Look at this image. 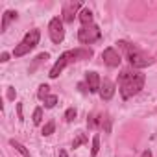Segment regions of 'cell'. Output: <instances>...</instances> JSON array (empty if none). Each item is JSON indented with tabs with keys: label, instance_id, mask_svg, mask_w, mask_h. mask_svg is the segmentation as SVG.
<instances>
[{
	"label": "cell",
	"instance_id": "d6986e66",
	"mask_svg": "<svg viewBox=\"0 0 157 157\" xmlns=\"http://www.w3.org/2000/svg\"><path fill=\"white\" fill-rule=\"evenodd\" d=\"M56 104H57V96H56V94H50V96L44 100V107H46V109H52Z\"/></svg>",
	"mask_w": 157,
	"mask_h": 157
},
{
	"label": "cell",
	"instance_id": "4fadbf2b",
	"mask_svg": "<svg viewBox=\"0 0 157 157\" xmlns=\"http://www.w3.org/2000/svg\"><path fill=\"white\" fill-rule=\"evenodd\" d=\"M85 142H87V135H85V133H78L76 139L72 140V148H80V146L85 144Z\"/></svg>",
	"mask_w": 157,
	"mask_h": 157
},
{
	"label": "cell",
	"instance_id": "2e32d148",
	"mask_svg": "<svg viewBox=\"0 0 157 157\" xmlns=\"http://www.w3.org/2000/svg\"><path fill=\"white\" fill-rule=\"evenodd\" d=\"M37 96H39L41 100H46V98L50 96V87H48V85H41V87H39V93H37Z\"/></svg>",
	"mask_w": 157,
	"mask_h": 157
},
{
	"label": "cell",
	"instance_id": "cb8c5ba5",
	"mask_svg": "<svg viewBox=\"0 0 157 157\" xmlns=\"http://www.w3.org/2000/svg\"><path fill=\"white\" fill-rule=\"evenodd\" d=\"M8 59H10V54H8V52H2V56H0V61H2V63H6Z\"/></svg>",
	"mask_w": 157,
	"mask_h": 157
},
{
	"label": "cell",
	"instance_id": "7402d4cb",
	"mask_svg": "<svg viewBox=\"0 0 157 157\" xmlns=\"http://www.w3.org/2000/svg\"><path fill=\"white\" fill-rule=\"evenodd\" d=\"M74 118H76V109H74V107H68L67 113H65V120H67V122H72Z\"/></svg>",
	"mask_w": 157,
	"mask_h": 157
},
{
	"label": "cell",
	"instance_id": "7c38bea8",
	"mask_svg": "<svg viewBox=\"0 0 157 157\" xmlns=\"http://www.w3.org/2000/svg\"><path fill=\"white\" fill-rule=\"evenodd\" d=\"M80 21H82V24L83 26H89V24H93V11L91 10H82L80 11Z\"/></svg>",
	"mask_w": 157,
	"mask_h": 157
},
{
	"label": "cell",
	"instance_id": "6da1fadb",
	"mask_svg": "<svg viewBox=\"0 0 157 157\" xmlns=\"http://www.w3.org/2000/svg\"><path fill=\"white\" fill-rule=\"evenodd\" d=\"M144 82L146 78L142 72H137V70H131V68H126L120 72L118 76V91L122 94L124 100L135 96L142 87H144Z\"/></svg>",
	"mask_w": 157,
	"mask_h": 157
},
{
	"label": "cell",
	"instance_id": "8fae6325",
	"mask_svg": "<svg viewBox=\"0 0 157 157\" xmlns=\"http://www.w3.org/2000/svg\"><path fill=\"white\" fill-rule=\"evenodd\" d=\"M17 19V11H6L4 15H2V32H6L8 30V26H10V22L11 21H15Z\"/></svg>",
	"mask_w": 157,
	"mask_h": 157
},
{
	"label": "cell",
	"instance_id": "52a82bcc",
	"mask_svg": "<svg viewBox=\"0 0 157 157\" xmlns=\"http://www.w3.org/2000/svg\"><path fill=\"white\" fill-rule=\"evenodd\" d=\"M102 59L107 67H118L120 61H122V56L118 54L117 48H105L104 54H102Z\"/></svg>",
	"mask_w": 157,
	"mask_h": 157
},
{
	"label": "cell",
	"instance_id": "4316f807",
	"mask_svg": "<svg viewBox=\"0 0 157 157\" xmlns=\"http://www.w3.org/2000/svg\"><path fill=\"white\" fill-rule=\"evenodd\" d=\"M59 157H68V155H67V151H65V150H59Z\"/></svg>",
	"mask_w": 157,
	"mask_h": 157
},
{
	"label": "cell",
	"instance_id": "603a6c76",
	"mask_svg": "<svg viewBox=\"0 0 157 157\" xmlns=\"http://www.w3.org/2000/svg\"><path fill=\"white\" fill-rule=\"evenodd\" d=\"M8 98H10V100H13V98H15V89H13V87H10V89H8Z\"/></svg>",
	"mask_w": 157,
	"mask_h": 157
},
{
	"label": "cell",
	"instance_id": "44dd1931",
	"mask_svg": "<svg viewBox=\"0 0 157 157\" xmlns=\"http://www.w3.org/2000/svg\"><path fill=\"white\" fill-rule=\"evenodd\" d=\"M54 129H56V122H48V124H44V128H43V135H52Z\"/></svg>",
	"mask_w": 157,
	"mask_h": 157
},
{
	"label": "cell",
	"instance_id": "ffe728a7",
	"mask_svg": "<svg viewBox=\"0 0 157 157\" xmlns=\"http://www.w3.org/2000/svg\"><path fill=\"white\" fill-rule=\"evenodd\" d=\"M102 122V118L98 117V115H93V117H89V120H87V124H89V128H98V124Z\"/></svg>",
	"mask_w": 157,
	"mask_h": 157
},
{
	"label": "cell",
	"instance_id": "8992f818",
	"mask_svg": "<svg viewBox=\"0 0 157 157\" xmlns=\"http://www.w3.org/2000/svg\"><path fill=\"white\" fill-rule=\"evenodd\" d=\"M48 33H50V39L59 44L63 39H65V30H63V21L59 17H54L48 24Z\"/></svg>",
	"mask_w": 157,
	"mask_h": 157
},
{
	"label": "cell",
	"instance_id": "ac0fdd59",
	"mask_svg": "<svg viewBox=\"0 0 157 157\" xmlns=\"http://www.w3.org/2000/svg\"><path fill=\"white\" fill-rule=\"evenodd\" d=\"M32 120H33L35 126H39V124L43 122V109H41V107H37V109L33 111V118H32Z\"/></svg>",
	"mask_w": 157,
	"mask_h": 157
},
{
	"label": "cell",
	"instance_id": "ba28073f",
	"mask_svg": "<svg viewBox=\"0 0 157 157\" xmlns=\"http://www.w3.org/2000/svg\"><path fill=\"white\" fill-rule=\"evenodd\" d=\"M82 8V2H67L63 6V22H74V17L78 13V10Z\"/></svg>",
	"mask_w": 157,
	"mask_h": 157
},
{
	"label": "cell",
	"instance_id": "9a60e30c",
	"mask_svg": "<svg viewBox=\"0 0 157 157\" xmlns=\"http://www.w3.org/2000/svg\"><path fill=\"white\" fill-rule=\"evenodd\" d=\"M10 144H11L13 148H17V151H21L24 157H30V151H28V150H26V148H24L21 142H17V140H13V139H11V140H10Z\"/></svg>",
	"mask_w": 157,
	"mask_h": 157
},
{
	"label": "cell",
	"instance_id": "277c9868",
	"mask_svg": "<svg viewBox=\"0 0 157 157\" xmlns=\"http://www.w3.org/2000/svg\"><path fill=\"white\" fill-rule=\"evenodd\" d=\"M39 39H41V32H39V30H30V32L24 35V39H22V41L15 46L13 56H15V57L26 56L30 50H33V48L39 44Z\"/></svg>",
	"mask_w": 157,
	"mask_h": 157
},
{
	"label": "cell",
	"instance_id": "484cf974",
	"mask_svg": "<svg viewBox=\"0 0 157 157\" xmlns=\"http://www.w3.org/2000/svg\"><path fill=\"white\" fill-rule=\"evenodd\" d=\"M140 157H151V151L150 150H146V151H142V155Z\"/></svg>",
	"mask_w": 157,
	"mask_h": 157
},
{
	"label": "cell",
	"instance_id": "30bf717a",
	"mask_svg": "<svg viewBox=\"0 0 157 157\" xmlns=\"http://www.w3.org/2000/svg\"><path fill=\"white\" fill-rule=\"evenodd\" d=\"M113 94H115V83L105 78L100 85V96H102V100H111Z\"/></svg>",
	"mask_w": 157,
	"mask_h": 157
},
{
	"label": "cell",
	"instance_id": "e0dca14e",
	"mask_svg": "<svg viewBox=\"0 0 157 157\" xmlns=\"http://www.w3.org/2000/svg\"><path fill=\"white\" fill-rule=\"evenodd\" d=\"M98 151H100V137H98V135H94V137H93V148H91V155L94 157Z\"/></svg>",
	"mask_w": 157,
	"mask_h": 157
},
{
	"label": "cell",
	"instance_id": "3957f363",
	"mask_svg": "<svg viewBox=\"0 0 157 157\" xmlns=\"http://www.w3.org/2000/svg\"><path fill=\"white\" fill-rule=\"evenodd\" d=\"M93 56V52L91 50H83V48H76V50H68V52H65L61 57H59V61H56V65L52 67V70H50V78L52 80H56V78L63 72V68L67 67V65H70V63H74V61H80V59H89Z\"/></svg>",
	"mask_w": 157,
	"mask_h": 157
},
{
	"label": "cell",
	"instance_id": "5b68a950",
	"mask_svg": "<svg viewBox=\"0 0 157 157\" xmlns=\"http://www.w3.org/2000/svg\"><path fill=\"white\" fill-rule=\"evenodd\" d=\"M102 37V32L96 24H89V26H82V30L78 32V39L83 44H93Z\"/></svg>",
	"mask_w": 157,
	"mask_h": 157
},
{
	"label": "cell",
	"instance_id": "5bb4252c",
	"mask_svg": "<svg viewBox=\"0 0 157 157\" xmlns=\"http://www.w3.org/2000/svg\"><path fill=\"white\" fill-rule=\"evenodd\" d=\"M46 59H48V54H44V52H43V54H39V56L35 57V61H33V65L30 67V72H33V70H35V68H37V67H39V65L43 63V61H46Z\"/></svg>",
	"mask_w": 157,
	"mask_h": 157
},
{
	"label": "cell",
	"instance_id": "7a4b0ae2",
	"mask_svg": "<svg viewBox=\"0 0 157 157\" xmlns=\"http://www.w3.org/2000/svg\"><path fill=\"white\" fill-rule=\"evenodd\" d=\"M117 44H118V48L124 52V56H126V59L131 63V67H135V68H144V67H148V65L153 63V59H151L148 54H144L139 46H135V44H131V43H128V41H118Z\"/></svg>",
	"mask_w": 157,
	"mask_h": 157
},
{
	"label": "cell",
	"instance_id": "9c48e42d",
	"mask_svg": "<svg viewBox=\"0 0 157 157\" xmlns=\"http://www.w3.org/2000/svg\"><path fill=\"white\" fill-rule=\"evenodd\" d=\"M85 83L89 87V93H100V85H102V80L96 72H87L85 74Z\"/></svg>",
	"mask_w": 157,
	"mask_h": 157
},
{
	"label": "cell",
	"instance_id": "d4e9b609",
	"mask_svg": "<svg viewBox=\"0 0 157 157\" xmlns=\"http://www.w3.org/2000/svg\"><path fill=\"white\" fill-rule=\"evenodd\" d=\"M17 111H19V118H21V120H24V118H22V105H21V104L17 105Z\"/></svg>",
	"mask_w": 157,
	"mask_h": 157
}]
</instances>
